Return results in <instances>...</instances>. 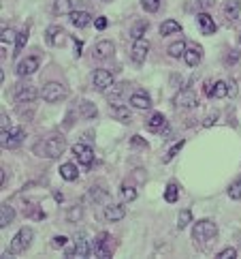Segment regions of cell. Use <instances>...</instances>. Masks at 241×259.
Wrapping results in <instances>:
<instances>
[{
  "label": "cell",
  "instance_id": "6da1fadb",
  "mask_svg": "<svg viewBox=\"0 0 241 259\" xmlns=\"http://www.w3.org/2000/svg\"><path fill=\"white\" fill-rule=\"evenodd\" d=\"M64 148H66V141H64L62 135H47V137L41 141V144L34 146V152L41 156H47V158H58L64 152Z\"/></svg>",
  "mask_w": 241,
  "mask_h": 259
},
{
  "label": "cell",
  "instance_id": "7a4b0ae2",
  "mask_svg": "<svg viewBox=\"0 0 241 259\" xmlns=\"http://www.w3.org/2000/svg\"><path fill=\"white\" fill-rule=\"evenodd\" d=\"M218 235V227H216L214 221H198L195 227H192V240L198 244H207Z\"/></svg>",
  "mask_w": 241,
  "mask_h": 259
},
{
  "label": "cell",
  "instance_id": "3957f363",
  "mask_svg": "<svg viewBox=\"0 0 241 259\" xmlns=\"http://www.w3.org/2000/svg\"><path fill=\"white\" fill-rule=\"evenodd\" d=\"M41 97L45 99L47 103H60L64 97H66V88H64L60 81H47L41 90Z\"/></svg>",
  "mask_w": 241,
  "mask_h": 259
},
{
  "label": "cell",
  "instance_id": "277c9868",
  "mask_svg": "<svg viewBox=\"0 0 241 259\" xmlns=\"http://www.w3.org/2000/svg\"><path fill=\"white\" fill-rule=\"evenodd\" d=\"M32 238H34L32 229L30 227H22L20 232L15 233V238L11 240V253H23V251H28V246L32 244Z\"/></svg>",
  "mask_w": 241,
  "mask_h": 259
},
{
  "label": "cell",
  "instance_id": "5b68a950",
  "mask_svg": "<svg viewBox=\"0 0 241 259\" xmlns=\"http://www.w3.org/2000/svg\"><path fill=\"white\" fill-rule=\"evenodd\" d=\"M23 139H26V133H23V129H7V131H2V135H0V144H2V148H20V146L23 144Z\"/></svg>",
  "mask_w": 241,
  "mask_h": 259
},
{
  "label": "cell",
  "instance_id": "8992f818",
  "mask_svg": "<svg viewBox=\"0 0 241 259\" xmlns=\"http://www.w3.org/2000/svg\"><path fill=\"white\" fill-rule=\"evenodd\" d=\"M90 253H92V246L86 240V235L84 233H77L73 249H66V253H64V255H66V257H79L81 259V257H90Z\"/></svg>",
  "mask_w": 241,
  "mask_h": 259
},
{
  "label": "cell",
  "instance_id": "52a82bcc",
  "mask_svg": "<svg viewBox=\"0 0 241 259\" xmlns=\"http://www.w3.org/2000/svg\"><path fill=\"white\" fill-rule=\"evenodd\" d=\"M92 84L96 90H109L111 86H113V73L107 69H98V71H94V75H92Z\"/></svg>",
  "mask_w": 241,
  "mask_h": 259
},
{
  "label": "cell",
  "instance_id": "ba28073f",
  "mask_svg": "<svg viewBox=\"0 0 241 259\" xmlns=\"http://www.w3.org/2000/svg\"><path fill=\"white\" fill-rule=\"evenodd\" d=\"M39 56H28V58H22L20 62H17L15 67V73L20 75V78H26V75H32L34 71H39Z\"/></svg>",
  "mask_w": 241,
  "mask_h": 259
},
{
  "label": "cell",
  "instance_id": "9c48e42d",
  "mask_svg": "<svg viewBox=\"0 0 241 259\" xmlns=\"http://www.w3.org/2000/svg\"><path fill=\"white\" fill-rule=\"evenodd\" d=\"M107 242H109V233H98L96 240H94V244H92V255L98 257V259H109L111 251H109Z\"/></svg>",
  "mask_w": 241,
  "mask_h": 259
},
{
  "label": "cell",
  "instance_id": "30bf717a",
  "mask_svg": "<svg viewBox=\"0 0 241 259\" xmlns=\"http://www.w3.org/2000/svg\"><path fill=\"white\" fill-rule=\"evenodd\" d=\"M148 52H150V43L145 39H134L132 43V50H131V58L134 64H143L145 58H148Z\"/></svg>",
  "mask_w": 241,
  "mask_h": 259
},
{
  "label": "cell",
  "instance_id": "8fae6325",
  "mask_svg": "<svg viewBox=\"0 0 241 259\" xmlns=\"http://www.w3.org/2000/svg\"><path fill=\"white\" fill-rule=\"evenodd\" d=\"M73 155L77 156V161L84 165V167H88V169L92 167V163H94V150L90 148V146H86V144H75V146H73Z\"/></svg>",
  "mask_w": 241,
  "mask_h": 259
},
{
  "label": "cell",
  "instance_id": "7c38bea8",
  "mask_svg": "<svg viewBox=\"0 0 241 259\" xmlns=\"http://www.w3.org/2000/svg\"><path fill=\"white\" fill-rule=\"evenodd\" d=\"M175 105L181 109H190L197 105V97H195V90L192 88H184V90H179L175 94Z\"/></svg>",
  "mask_w": 241,
  "mask_h": 259
},
{
  "label": "cell",
  "instance_id": "4fadbf2b",
  "mask_svg": "<svg viewBox=\"0 0 241 259\" xmlns=\"http://www.w3.org/2000/svg\"><path fill=\"white\" fill-rule=\"evenodd\" d=\"M37 88L30 86V84H20L15 88V101L17 103H32L37 99Z\"/></svg>",
  "mask_w": 241,
  "mask_h": 259
},
{
  "label": "cell",
  "instance_id": "5bb4252c",
  "mask_svg": "<svg viewBox=\"0 0 241 259\" xmlns=\"http://www.w3.org/2000/svg\"><path fill=\"white\" fill-rule=\"evenodd\" d=\"M184 60L188 67H197V64H201L203 60V47L198 43H190L186 47V54H184Z\"/></svg>",
  "mask_w": 241,
  "mask_h": 259
},
{
  "label": "cell",
  "instance_id": "9a60e30c",
  "mask_svg": "<svg viewBox=\"0 0 241 259\" xmlns=\"http://www.w3.org/2000/svg\"><path fill=\"white\" fill-rule=\"evenodd\" d=\"M45 37H47V43L56 45V47H62L64 43H66V32H64L60 26H49L47 28V32H45Z\"/></svg>",
  "mask_w": 241,
  "mask_h": 259
},
{
  "label": "cell",
  "instance_id": "2e32d148",
  "mask_svg": "<svg viewBox=\"0 0 241 259\" xmlns=\"http://www.w3.org/2000/svg\"><path fill=\"white\" fill-rule=\"evenodd\" d=\"M145 129H148L150 133H160L167 129V118H164L162 114H158V111H154L148 120H145Z\"/></svg>",
  "mask_w": 241,
  "mask_h": 259
},
{
  "label": "cell",
  "instance_id": "e0dca14e",
  "mask_svg": "<svg viewBox=\"0 0 241 259\" xmlns=\"http://www.w3.org/2000/svg\"><path fill=\"white\" fill-rule=\"evenodd\" d=\"M131 105L134 109H150L152 107V99H150V94L145 90H137V92L131 94Z\"/></svg>",
  "mask_w": 241,
  "mask_h": 259
},
{
  "label": "cell",
  "instance_id": "ac0fdd59",
  "mask_svg": "<svg viewBox=\"0 0 241 259\" xmlns=\"http://www.w3.org/2000/svg\"><path fill=\"white\" fill-rule=\"evenodd\" d=\"M197 24H198V28H201V32L207 34V37L216 32V22L211 20V15L205 13V11H201V13L197 15Z\"/></svg>",
  "mask_w": 241,
  "mask_h": 259
},
{
  "label": "cell",
  "instance_id": "d6986e66",
  "mask_svg": "<svg viewBox=\"0 0 241 259\" xmlns=\"http://www.w3.org/2000/svg\"><path fill=\"white\" fill-rule=\"evenodd\" d=\"M239 11H241V2H239V0H226L222 13H224V20L231 24V22H235L239 17Z\"/></svg>",
  "mask_w": 241,
  "mask_h": 259
},
{
  "label": "cell",
  "instance_id": "ffe728a7",
  "mask_svg": "<svg viewBox=\"0 0 241 259\" xmlns=\"http://www.w3.org/2000/svg\"><path fill=\"white\" fill-rule=\"evenodd\" d=\"M115 52V47L111 41H98L96 45H94V56L101 58V60H105V58H111Z\"/></svg>",
  "mask_w": 241,
  "mask_h": 259
},
{
  "label": "cell",
  "instance_id": "44dd1931",
  "mask_svg": "<svg viewBox=\"0 0 241 259\" xmlns=\"http://www.w3.org/2000/svg\"><path fill=\"white\" fill-rule=\"evenodd\" d=\"M124 214H126V208L124 206H120V204H113V206H107V208H105V219L111 221V223L122 221L124 219Z\"/></svg>",
  "mask_w": 241,
  "mask_h": 259
},
{
  "label": "cell",
  "instance_id": "7402d4cb",
  "mask_svg": "<svg viewBox=\"0 0 241 259\" xmlns=\"http://www.w3.org/2000/svg\"><path fill=\"white\" fill-rule=\"evenodd\" d=\"M68 17H70V24L77 26V28H86L88 24H90V20H92L90 13H86V11H73Z\"/></svg>",
  "mask_w": 241,
  "mask_h": 259
},
{
  "label": "cell",
  "instance_id": "603a6c76",
  "mask_svg": "<svg viewBox=\"0 0 241 259\" xmlns=\"http://www.w3.org/2000/svg\"><path fill=\"white\" fill-rule=\"evenodd\" d=\"M13 219H15V210L11 208L9 204H4L2 206V210H0V227H9L11 223H13Z\"/></svg>",
  "mask_w": 241,
  "mask_h": 259
},
{
  "label": "cell",
  "instance_id": "cb8c5ba5",
  "mask_svg": "<svg viewBox=\"0 0 241 259\" xmlns=\"http://www.w3.org/2000/svg\"><path fill=\"white\" fill-rule=\"evenodd\" d=\"M60 176L66 182H75V180L79 178V172H77V167H75L73 163H64L62 167H60Z\"/></svg>",
  "mask_w": 241,
  "mask_h": 259
},
{
  "label": "cell",
  "instance_id": "d4e9b609",
  "mask_svg": "<svg viewBox=\"0 0 241 259\" xmlns=\"http://www.w3.org/2000/svg\"><path fill=\"white\" fill-rule=\"evenodd\" d=\"M54 13L56 15H70L73 13V2H70V0H54Z\"/></svg>",
  "mask_w": 241,
  "mask_h": 259
},
{
  "label": "cell",
  "instance_id": "484cf974",
  "mask_svg": "<svg viewBox=\"0 0 241 259\" xmlns=\"http://www.w3.org/2000/svg\"><path fill=\"white\" fill-rule=\"evenodd\" d=\"M79 111H81V116H84L86 120H90V118H96L98 116V109H96V105H94L92 101H81Z\"/></svg>",
  "mask_w": 241,
  "mask_h": 259
},
{
  "label": "cell",
  "instance_id": "4316f807",
  "mask_svg": "<svg viewBox=\"0 0 241 259\" xmlns=\"http://www.w3.org/2000/svg\"><path fill=\"white\" fill-rule=\"evenodd\" d=\"M186 47H188V45L184 43V41H175V43H171V45H169L167 54L171 56V58H175V60H177V58H181V56L186 54Z\"/></svg>",
  "mask_w": 241,
  "mask_h": 259
},
{
  "label": "cell",
  "instance_id": "83f0119b",
  "mask_svg": "<svg viewBox=\"0 0 241 259\" xmlns=\"http://www.w3.org/2000/svg\"><path fill=\"white\" fill-rule=\"evenodd\" d=\"M181 30V26L175 20H167V22H162V26H160V34L162 37H169V34H175V32H179Z\"/></svg>",
  "mask_w": 241,
  "mask_h": 259
},
{
  "label": "cell",
  "instance_id": "f1b7e54d",
  "mask_svg": "<svg viewBox=\"0 0 241 259\" xmlns=\"http://www.w3.org/2000/svg\"><path fill=\"white\" fill-rule=\"evenodd\" d=\"M164 199H167L169 204H175L179 199V186L175 184V182H169L167 184V191H164Z\"/></svg>",
  "mask_w": 241,
  "mask_h": 259
},
{
  "label": "cell",
  "instance_id": "f546056e",
  "mask_svg": "<svg viewBox=\"0 0 241 259\" xmlns=\"http://www.w3.org/2000/svg\"><path fill=\"white\" fill-rule=\"evenodd\" d=\"M111 114L122 122H131V111H128L124 105H111Z\"/></svg>",
  "mask_w": 241,
  "mask_h": 259
},
{
  "label": "cell",
  "instance_id": "4dcf8cb0",
  "mask_svg": "<svg viewBox=\"0 0 241 259\" xmlns=\"http://www.w3.org/2000/svg\"><path fill=\"white\" fill-rule=\"evenodd\" d=\"M120 195H122L124 202H134V199H137V188L131 186V184H122Z\"/></svg>",
  "mask_w": 241,
  "mask_h": 259
},
{
  "label": "cell",
  "instance_id": "1f68e13d",
  "mask_svg": "<svg viewBox=\"0 0 241 259\" xmlns=\"http://www.w3.org/2000/svg\"><path fill=\"white\" fill-rule=\"evenodd\" d=\"M226 193H228V197L231 199H241V176L237 180L231 182V186L226 188Z\"/></svg>",
  "mask_w": 241,
  "mask_h": 259
},
{
  "label": "cell",
  "instance_id": "d6a6232c",
  "mask_svg": "<svg viewBox=\"0 0 241 259\" xmlns=\"http://www.w3.org/2000/svg\"><path fill=\"white\" fill-rule=\"evenodd\" d=\"M26 43H28V26L23 28L22 32H17V39H15V54H20L23 47H26Z\"/></svg>",
  "mask_w": 241,
  "mask_h": 259
},
{
  "label": "cell",
  "instance_id": "836d02e7",
  "mask_svg": "<svg viewBox=\"0 0 241 259\" xmlns=\"http://www.w3.org/2000/svg\"><path fill=\"white\" fill-rule=\"evenodd\" d=\"M224 97H228L226 81H216V84H214V97H211V99H224Z\"/></svg>",
  "mask_w": 241,
  "mask_h": 259
},
{
  "label": "cell",
  "instance_id": "e575fe53",
  "mask_svg": "<svg viewBox=\"0 0 241 259\" xmlns=\"http://www.w3.org/2000/svg\"><path fill=\"white\" fill-rule=\"evenodd\" d=\"M145 30H148V22H137L134 26L131 28V37L132 39H143Z\"/></svg>",
  "mask_w": 241,
  "mask_h": 259
},
{
  "label": "cell",
  "instance_id": "d590c367",
  "mask_svg": "<svg viewBox=\"0 0 241 259\" xmlns=\"http://www.w3.org/2000/svg\"><path fill=\"white\" fill-rule=\"evenodd\" d=\"M141 7L148 11V13H156L162 7V0H141Z\"/></svg>",
  "mask_w": 241,
  "mask_h": 259
},
{
  "label": "cell",
  "instance_id": "8d00e7d4",
  "mask_svg": "<svg viewBox=\"0 0 241 259\" xmlns=\"http://www.w3.org/2000/svg\"><path fill=\"white\" fill-rule=\"evenodd\" d=\"M181 148H184V139H179V141H177V144H175V146H171V148H169V152H167V155L162 156V161H164V163L173 161V156L177 155V152H179Z\"/></svg>",
  "mask_w": 241,
  "mask_h": 259
},
{
  "label": "cell",
  "instance_id": "74e56055",
  "mask_svg": "<svg viewBox=\"0 0 241 259\" xmlns=\"http://www.w3.org/2000/svg\"><path fill=\"white\" fill-rule=\"evenodd\" d=\"M190 221H192V212H190V210H181V212H179L177 227H179V229H186L188 225H190Z\"/></svg>",
  "mask_w": 241,
  "mask_h": 259
},
{
  "label": "cell",
  "instance_id": "f35d334b",
  "mask_svg": "<svg viewBox=\"0 0 241 259\" xmlns=\"http://www.w3.org/2000/svg\"><path fill=\"white\" fill-rule=\"evenodd\" d=\"M90 197L94 199V202H105V199H109V193H107V191H103L101 186H94V188H92V193H90Z\"/></svg>",
  "mask_w": 241,
  "mask_h": 259
},
{
  "label": "cell",
  "instance_id": "ab89813d",
  "mask_svg": "<svg viewBox=\"0 0 241 259\" xmlns=\"http://www.w3.org/2000/svg\"><path fill=\"white\" fill-rule=\"evenodd\" d=\"M17 39V32L13 30V28H2V47L11 43V41H15Z\"/></svg>",
  "mask_w": 241,
  "mask_h": 259
},
{
  "label": "cell",
  "instance_id": "60d3db41",
  "mask_svg": "<svg viewBox=\"0 0 241 259\" xmlns=\"http://www.w3.org/2000/svg\"><path fill=\"white\" fill-rule=\"evenodd\" d=\"M216 257H218V259H235V257H237V251H235V249H222Z\"/></svg>",
  "mask_w": 241,
  "mask_h": 259
},
{
  "label": "cell",
  "instance_id": "b9f144b4",
  "mask_svg": "<svg viewBox=\"0 0 241 259\" xmlns=\"http://www.w3.org/2000/svg\"><path fill=\"white\" fill-rule=\"evenodd\" d=\"M241 58V52L239 50H231L228 52V56H226V64H235Z\"/></svg>",
  "mask_w": 241,
  "mask_h": 259
},
{
  "label": "cell",
  "instance_id": "7bdbcfd3",
  "mask_svg": "<svg viewBox=\"0 0 241 259\" xmlns=\"http://www.w3.org/2000/svg\"><path fill=\"white\" fill-rule=\"evenodd\" d=\"M66 242H68V238H66V235H58V238L51 240V246H54V249H62V246L66 244Z\"/></svg>",
  "mask_w": 241,
  "mask_h": 259
},
{
  "label": "cell",
  "instance_id": "ee69618b",
  "mask_svg": "<svg viewBox=\"0 0 241 259\" xmlns=\"http://www.w3.org/2000/svg\"><path fill=\"white\" fill-rule=\"evenodd\" d=\"M131 144L134 146V148H148V141H145L143 137H139V135H134V137L131 139Z\"/></svg>",
  "mask_w": 241,
  "mask_h": 259
},
{
  "label": "cell",
  "instance_id": "f6af8a7d",
  "mask_svg": "<svg viewBox=\"0 0 241 259\" xmlns=\"http://www.w3.org/2000/svg\"><path fill=\"white\" fill-rule=\"evenodd\" d=\"M94 26H96V30H105V28L109 26V20L107 17H96V20H94Z\"/></svg>",
  "mask_w": 241,
  "mask_h": 259
},
{
  "label": "cell",
  "instance_id": "bcb514c9",
  "mask_svg": "<svg viewBox=\"0 0 241 259\" xmlns=\"http://www.w3.org/2000/svg\"><path fill=\"white\" fill-rule=\"evenodd\" d=\"M66 219H68V221H79V219H81V208H75V210H70L68 214H66Z\"/></svg>",
  "mask_w": 241,
  "mask_h": 259
},
{
  "label": "cell",
  "instance_id": "7dc6e473",
  "mask_svg": "<svg viewBox=\"0 0 241 259\" xmlns=\"http://www.w3.org/2000/svg\"><path fill=\"white\" fill-rule=\"evenodd\" d=\"M197 4L201 11H207V9L214 7V0H197Z\"/></svg>",
  "mask_w": 241,
  "mask_h": 259
},
{
  "label": "cell",
  "instance_id": "c3c4849f",
  "mask_svg": "<svg viewBox=\"0 0 241 259\" xmlns=\"http://www.w3.org/2000/svg\"><path fill=\"white\" fill-rule=\"evenodd\" d=\"M226 86H228V97H231V99H233V97H237V84H235L233 79H228V81H226Z\"/></svg>",
  "mask_w": 241,
  "mask_h": 259
},
{
  "label": "cell",
  "instance_id": "681fc988",
  "mask_svg": "<svg viewBox=\"0 0 241 259\" xmlns=\"http://www.w3.org/2000/svg\"><path fill=\"white\" fill-rule=\"evenodd\" d=\"M0 127H2V131H7L9 129V116L2 111V116H0Z\"/></svg>",
  "mask_w": 241,
  "mask_h": 259
},
{
  "label": "cell",
  "instance_id": "f907efd6",
  "mask_svg": "<svg viewBox=\"0 0 241 259\" xmlns=\"http://www.w3.org/2000/svg\"><path fill=\"white\" fill-rule=\"evenodd\" d=\"M216 118H218V111H214V114H211V116H207V118H205V122H203V125H205V127H211V125H214V122H216Z\"/></svg>",
  "mask_w": 241,
  "mask_h": 259
},
{
  "label": "cell",
  "instance_id": "816d5d0a",
  "mask_svg": "<svg viewBox=\"0 0 241 259\" xmlns=\"http://www.w3.org/2000/svg\"><path fill=\"white\" fill-rule=\"evenodd\" d=\"M214 84H216V81H207V84H205V94H207L209 99L214 97Z\"/></svg>",
  "mask_w": 241,
  "mask_h": 259
},
{
  "label": "cell",
  "instance_id": "f5cc1de1",
  "mask_svg": "<svg viewBox=\"0 0 241 259\" xmlns=\"http://www.w3.org/2000/svg\"><path fill=\"white\" fill-rule=\"evenodd\" d=\"M239 43H241V32H239Z\"/></svg>",
  "mask_w": 241,
  "mask_h": 259
},
{
  "label": "cell",
  "instance_id": "db71d44e",
  "mask_svg": "<svg viewBox=\"0 0 241 259\" xmlns=\"http://www.w3.org/2000/svg\"><path fill=\"white\" fill-rule=\"evenodd\" d=\"M105 2H111V0H105Z\"/></svg>",
  "mask_w": 241,
  "mask_h": 259
}]
</instances>
